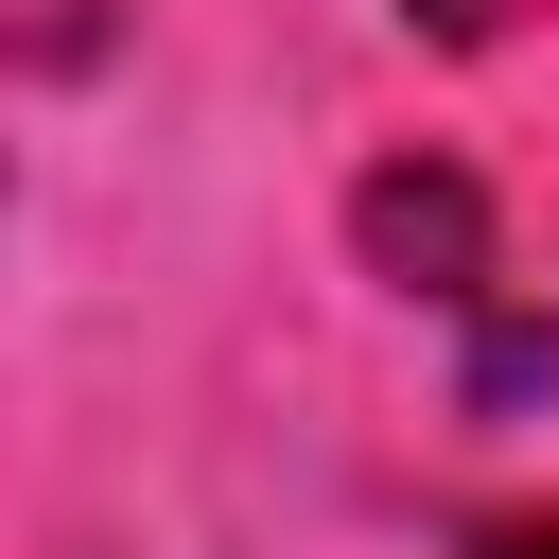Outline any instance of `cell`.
<instances>
[{"instance_id": "obj_2", "label": "cell", "mask_w": 559, "mask_h": 559, "mask_svg": "<svg viewBox=\"0 0 559 559\" xmlns=\"http://www.w3.org/2000/svg\"><path fill=\"white\" fill-rule=\"evenodd\" d=\"M402 17H437V35H489V17H507V0H402Z\"/></svg>"}, {"instance_id": "obj_1", "label": "cell", "mask_w": 559, "mask_h": 559, "mask_svg": "<svg viewBox=\"0 0 559 559\" xmlns=\"http://www.w3.org/2000/svg\"><path fill=\"white\" fill-rule=\"evenodd\" d=\"M367 262H402L437 297H489V227H472L454 175H367Z\"/></svg>"}, {"instance_id": "obj_3", "label": "cell", "mask_w": 559, "mask_h": 559, "mask_svg": "<svg viewBox=\"0 0 559 559\" xmlns=\"http://www.w3.org/2000/svg\"><path fill=\"white\" fill-rule=\"evenodd\" d=\"M472 559H559V524H489V542H472Z\"/></svg>"}]
</instances>
